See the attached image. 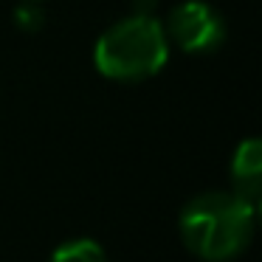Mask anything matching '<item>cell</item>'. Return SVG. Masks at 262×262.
<instances>
[{"label": "cell", "instance_id": "obj_1", "mask_svg": "<svg viewBox=\"0 0 262 262\" xmlns=\"http://www.w3.org/2000/svg\"><path fill=\"white\" fill-rule=\"evenodd\" d=\"M256 206L234 192H203L181 209L178 231L189 254L203 262H231L254 239Z\"/></svg>", "mask_w": 262, "mask_h": 262}, {"label": "cell", "instance_id": "obj_3", "mask_svg": "<svg viewBox=\"0 0 262 262\" xmlns=\"http://www.w3.org/2000/svg\"><path fill=\"white\" fill-rule=\"evenodd\" d=\"M166 40L175 42L183 54L203 57L223 46L226 40V23L220 12L203 0H183L169 12L164 23Z\"/></svg>", "mask_w": 262, "mask_h": 262}, {"label": "cell", "instance_id": "obj_5", "mask_svg": "<svg viewBox=\"0 0 262 262\" xmlns=\"http://www.w3.org/2000/svg\"><path fill=\"white\" fill-rule=\"evenodd\" d=\"M48 262H107V254L96 239H71L59 245Z\"/></svg>", "mask_w": 262, "mask_h": 262}, {"label": "cell", "instance_id": "obj_6", "mask_svg": "<svg viewBox=\"0 0 262 262\" xmlns=\"http://www.w3.org/2000/svg\"><path fill=\"white\" fill-rule=\"evenodd\" d=\"M17 23L23 26V31H37V29H40V23H42V17H40V12H37L34 6H20Z\"/></svg>", "mask_w": 262, "mask_h": 262}, {"label": "cell", "instance_id": "obj_4", "mask_svg": "<svg viewBox=\"0 0 262 262\" xmlns=\"http://www.w3.org/2000/svg\"><path fill=\"white\" fill-rule=\"evenodd\" d=\"M231 192L259 206L262 198V144L259 138H245L231 158Z\"/></svg>", "mask_w": 262, "mask_h": 262}, {"label": "cell", "instance_id": "obj_2", "mask_svg": "<svg viewBox=\"0 0 262 262\" xmlns=\"http://www.w3.org/2000/svg\"><path fill=\"white\" fill-rule=\"evenodd\" d=\"M169 59L164 23L152 14H133L113 23L93 48V65L104 79L144 82L161 74Z\"/></svg>", "mask_w": 262, "mask_h": 262}]
</instances>
